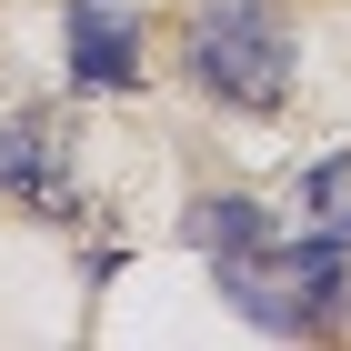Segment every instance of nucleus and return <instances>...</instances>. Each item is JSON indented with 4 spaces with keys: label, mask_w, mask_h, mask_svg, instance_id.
<instances>
[{
    "label": "nucleus",
    "mask_w": 351,
    "mask_h": 351,
    "mask_svg": "<svg viewBox=\"0 0 351 351\" xmlns=\"http://www.w3.org/2000/svg\"><path fill=\"white\" fill-rule=\"evenodd\" d=\"M191 71L241 110H281L291 101V30L271 0H211L191 21Z\"/></svg>",
    "instance_id": "nucleus-2"
},
{
    "label": "nucleus",
    "mask_w": 351,
    "mask_h": 351,
    "mask_svg": "<svg viewBox=\"0 0 351 351\" xmlns=\"http://www.w3.org/2000/svg\"><path fill=\"white\" fill-rule=\"evenodd\" d=\"M71 81L81 90H131L141 81V21L121 0H71Z\"/></svg>",
    "instance_id": "nucleus-4"
},
{
    "label": "nucleus",
    "mask_w": 351,
    "mask_h": 351,
    "mask_svg": "<svg viewBox=\"0 0 351 351\" xmlns=\"http://www.w3.org/2000/svg\"><path fill=\"white\" fill-rule=\"evenodd\" d=\"M181 241L211 251V261H231V251H261V241H271V211L241 201V191H201V201L181 211Z\"/></svg>",
    "instance_id": "nucleus-5"
},
{
    "label": "nucleus",
    "mask_w": 351,
    "mask_h": 351,
    "mask_svg": "<svg viewBox=\"0 0 351 351\" xmlns=\"http://www.w3.org/2000/svg\"><path fill=\"white\" fill-rule=\"evenodd\" d=\"M221 291L241 301L261 331H322L351 301V251L331 241V231L322 241H291V251L261 241V251H231V261H221Z\"/></svg>",
    "instance_id": "nucleus-1"
},
{
    "label": "nucleus",
    "mask_w": 351,
    "mask_h": 351,
    "mask_svg": "<svg viewBox=\"0 0 351 351\" xmlns=\"http://www.w3.org/2000/svg\"><path fill=\"white\" fill-rule=\"evenodd\" d=\"M341 241H351V221H341Z\"/></svg>",
    "instance_id": "nucleus-7"
},
{
    "label": "nucleus",
    "mask_w": 351,
    "mask_h": 351,
    "mask_svg": "<svg viewBox=\"0 0 351 351\" xmlns=\"http://www.w3.org/2000/svg\"><path fill=\"white\" fill-rule=\"evenodd\" d=\"M0 191L30 211H71V121L60 110H21L0 131Z\"/></svg>",
    "instance_id": "nucleus-3"
},
{
    "label": "nucleus",
    "mask_w": 351,
    "mask_h": 351,
    "mask_svg": "<svg viewBox=\"0 0 351 351\" xmlns=\"http://www.w3.org/2000/svg\"><path fill=\"white\" fill-rule=\"evenodd\" d=\"M291 211L311 221V231H341V221H351V161H322V171H301Z\"/></svg>",
    "instance_id": "nucleus-6"
}]
</instances>
